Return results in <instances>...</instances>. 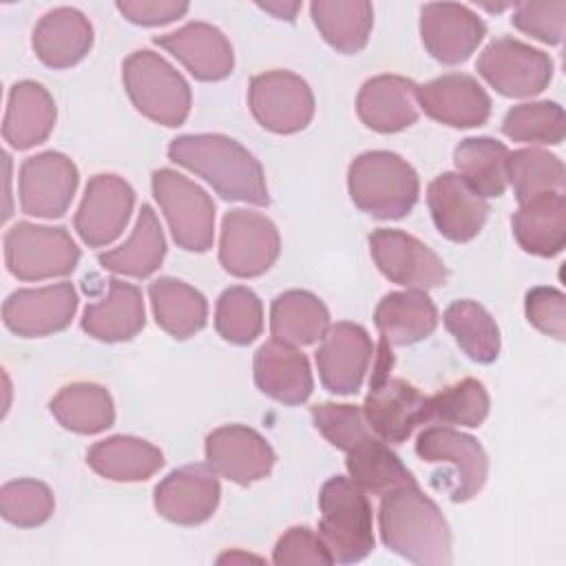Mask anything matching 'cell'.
Masks as SVG:
<instances>
[{"label": "cell", "instance_id": "d6a6232c", "mask_svg": "<svg viewBox=\"0 0 566 566\" xmlns=\"http://www.w3.org/2000/svg\"><path fill=\"white\" fill-rule=\"evenodd\" d=\"M148 296L157 325L172 338L186 340L203 329L208 303L192 285L172 276H159L148 285Z\"/></svg>", "mask_w": 566, "mask_h": 566}, {"label": "cell", "instance_id": "277c9868", "mask_svg": "<svg viewBox=\"0 0 566 566\" xmlns=\"http://www.w3.org/2000/svg\"><path fill=\"white\" fill-rule=\"evenodd\" d=\"M318 537L336 564H354L374 551L371 504L349 478H329L318 495Z\"/></svg>", "mask_w": 566, "mask_h": 566}, {"label": "cell", "instance_id": "e575fe53", "mask_svg": "<svg viewBox=\"0 0 566 566\" xmlns=\"http://www.w3.org/2000/svg\"><path fill=\"white\" fill-rule=\"evenodd\" d=\"M329 327L325 303L305 290H287L272 301L270 332L276 340L290 345H312L323 338Z\"/></svg>", "mask_w": 566, "mask_h": 566}, {"label": "cell", "instance_id": "f546056e", "mask_svg": "<svg viewBox=\"0 0 566 566\" xmlns=\"http://www.w3.org/2000/svg\"><path fill=\"white\" fill-rule=\"evenodd\" d=\"M345 467L365 493L385 495L398 486L418 484L400 458L371 429L345 449Z\"/></svg>", "mask_w": 566, "mask_h": 566}, {"label": "cell", "instance_id": "2e32d148", "mask_svg": "<svg viewBox=\"0 0 566 566\" xmlns=\"http://www.w3.org/2000/svg\"><path fill=\"white\" fill-rule=\"evenodd\" d=\"M276 462L270 442L245 424H223L206 438V464L221 478L248 486L270 475Z\"/></svg>", "mask_w": 566, "mask_h": 566}, {"label": "cell", "instance_id": "7a4b0ae2", "mask_svg": "<svg viewBox=\"0 0 566 566\" xmlns=\"http://www.w3.org/2000/svg\"><path fill=\"white\" fill-rule=\"evenodd\" d=\"M378 528L382 544L407 562L422 566L453 562L449 524L438 504L418 484L398 486L382 495Z\"/></svg>", "mask_w": 566, "mask_h": 566}, {"label": "cell", "instance_id": "4dcf8cb0", "mask_svg": "<svg viewBox=\"0 0 566 566\" xmlns=\"http://www.w3.org/2000/svg\"><path fill=\"white\" fill-rule=\"evenodd\" d=\"M520 248L537 256H555L566 243L564 192H546L520 203L511 219Z\"/></svg>", "mask_w": 566, "mask_h": 566}, {"label": "cell", "instance_id": "d4e9b609", "mask_svg": "<svg viewBox=\"0 0 566 566\" xmlns=\"http://www.w3.org/2000/svg\"><path fill=\"white\" fill-rule=\"evenodd\" d=\"M411 80L402 75H376L356 97L360 122L376 133H398L418 119V99Z\"/></svg>", "mask_w": 566, "mask_h": 566}, {"label": "cell", "instance_id": "83f0119b", "mask_svg": "<svg viewBox=\"0 0 566 566\" xmlns=\"http://www.w3.org/2000/svg\"><path fill=\"white\" fill-rule=\"evenodd\" d=\"M144 323L146 310L142 290L122 279H111L108 294L86 305L82 314V329L104 343L130 340L142 332Z\"/></svg>", "mask_w": 566, "mask_h": 566}, {"label": "cell", "instance_id": "bcb514c9", "mask_svg": "<svg viewBox=\"0 0 566 566\" xmlns=\"http://www.w3.org/2000/svg\"><path fill=\"white\" fill-rule=\"evenodd\" d=\"M528 323L546 336L557 340L566 338V296L557 287H533L524 301Z\"/></svg>", "mask_w": 566, "mask_h": 566}, {"label": "cell", "instance_id": "cb8c5ba5", "mask_svg": "<svg viewBox=\"0 0 566 566\" xmlns=\"http://www.w3.org/2000/svg\"><path fill=\"white\" fill-rule=\"evenodd\" d=\"M256 387L283 405H301L314 389L307 356L283 340H268L254 354Z\"/></svg>", "mask_w": 566, "mask_h": 566}, {"label": "cell", "instance_id": "d6986e66", "mask_svg": "<svg viewBox=\"0 0 566 566\" xmlns=\"http://www.w3.org/2000/svg\"><path fill=\"white\" fill-rule=\"evenodd\" d=\"M221 486L208 464H186L170 471L155 486V509L172 524L195 526L212 517L219 506Z\"/></svg>", "mask_w": 566, "mask_h": 566}, {"label": "cell", "instance_id": "7c38bea8", "mask_svg": "<svg viewBox=\"0 0 566 566\" xmlns=\"http://www.w3.org/2000/svg\"><path fill=\"white\" fill-rule=\"evenodd\" d=\"M254 119L276 135L303 130L314 117V95L307 82L292 71H265L254 75L248 88Z\"/></svg>", "mask_w": 566, "mask_h": 566}, {"label": "cell", "instance_id": "6da1fadb", "mask_svg": "<svg viewBox=\"0 0 566 566\" xmlns=\"http://www.w3.org/2000/svg\"><path fill=\"white\" fill-rule=\"evenodd\" d=\"M168 159L208 181L223 199L270 203L261 164L232 137L217 133L175 137L168 144Z\"/></svg>", "mask_w": 566, "mask_h": 566}, {"label": "cell", "instance_id": "f6af8a7d", "mask_svg": "<svg viewBox=\"0 0 566 566\" xmlns=\"http://www.w3.org/2000/svg\"><path fill=\"white\" fill-rule=\"evenodd\" d=\"M511 22L515 29L544 44H559L564 38L566 2H520L515 4Z\"/></svg>", "mask_w": 566, "mask_h": 566}, {"label": "cell", "instance_id": "ac0fdd59", "mask_svg": "<svg viewBox=\"0 0 566 566\" xmlns=\"http://www.w3.org/2000/svg\"><path fill=\"white\" fill-rule=\"evenodd\" d=\"M75 310V287L71 283H55L9 294L2 305V321L9 332L22 338H38L66 329Z\"/></svg>", "mask_w": 566, "mask_h": 566}, {"label": "cell", "instance_id": "ba28073f", "mask_svg": "<svg viewBox=\"0 0 566 566\" xmlns=\"http://www.w3.org/2000/svg\"><path fill=\"white\" fill-rule=\"evenodd\" d=\"M80 261V248L62 226L20 221L4 234L7 270L20 281L66 276Z\"/></svg>", "mask_w": 566, "mask_h": 566}, {"label": "cell", "instance_id": "8992f818", "mask_svg": "<svg viewBox=\"0 0 566 566\" xmlns=\"http://www.w3.org/2000/svg\"><path fill=\"white\" fill-rule=\"evenodd\" d=\"M124 88L133 106L155 124L181 126L192 106V93L184 75L159 53L139 49L122 64Z\"/></svg>", "mask_w": 566, "mask_h": 566}, {"label": "cell", "instance_id": "9c48e42d", "mask_svg": "<svg viewBox=\"0 0 566 566\" xmlns=\"http://www.w3.org/2000/svg\"><path fill=\"white\" fill-rule=\"evenodd\" d=\"M172 239L188 252H206L214 239V203L201 186L170 168H159L150 179Z\"/></svg>", "mask_w": 566, "mask_h": 566}, {"label": "cell", "instance_id": "1f68e13d", "mask_svg": "<svg viewBox=\"0 0 566 566\" xmlns=\"http://www.w3.org/2000/svg\"><path fill=\"white\" fill-rule=\"evenodd\" d=\"M88 467L113 482H142L164 467V453L148 440L113 436L95 442L86 453Z\"/></svg>", "mask_w": 566, "mask_h": 566}, {"label": "cell", "instance_id": "f1b7e54d", "mask_svg": "<svg viewBox=\"0 0 566 566\" xmlns=\"http://www.w3.org/2000/svg\"><path fill=\"white\" fill-rule=\"evenodd\" d=\"M374 323L380 332V340L389 347H405L433 334L438 310L424 290L389 292L376 305Z\"/></svg>", "mask_w": 566, "mask_h": 566}, {"label": "cell", "instance_id": "60d3db41", "mask_svg": "<svg viewBox=\"0 0 566 566\" xmlns=\"http://www.w3.org/2000/svg\"><path fill=\"white\" fill-rule=\"evenodd\" d=\"M489 416V394L475 378H462L427 396V422L480 427Z\"/></svg>", "mask_w": 566, "mask_h": 566}, {"label": "cell", "instance_id": "30bf717a", "mask_svg": "<svg viewBox=\"0 0 566 566\" xmlns=\"http://www.w3.org/2000/svg\"><path fill=\"white\" fill-rule=\"evenodd\" d=\"M281 252L276 226L261 212L234 208L221 221L219 263L239 279H254L268 272Z\"/></svg>", "mask_w": 566, "mask_h": 566}, {"label": "cell", "instance_id": "5b68a950", "mask_svg": "<svg viewBox=\"0 0 566 566\" xmlns=\"http://www.w3.org/2000/svg\"><path fill=\"white\" fill-rule=\"evenodd\" d=\"M394 354L380 340L376 347L369 391L363 405L367 427L385 442H405L416 427L427 424V396L402 378L391 376Z\"/></svg>", "mask_w": 566, "mask_h": 566}, {"label": "cell", "instance_id": "c3c4849f", "mask_svg": "<svg viewBox=\"0 0 566 566\" xmlns=\"http://www.w3.org/2000/svg\"><path fill=\"white\" fill-rule=\"evenodd\" d=\"M119 13L142 27H159L172 20H179L188 11V2L179 0H119Z\"/></svg>", "mask_w": 566, "mask_h": 566}, {"label": "cell", "instance_id": "681fc988", "mask_svg": "<svg viewBox=\"0 0 566 566\" xmlns=\"http://www.w3.org/2000/svg\"><path fill=\"white\" fill-rule=\"evenodd\" d=\"M263 11H268V13H272V15H276V18H281V20H294V15H296V11L301 9V2H261L259 4Z\"/></svg>", "mask_w": 566, "mask_h": 566}, {"label": "cell", "instance_id": "7402d4cb", "mask_svg": "<svg viewBox=\"0 0 566 566\" xmlns=\"http://www.w3.org/2000/svg\"><path fill=\"white\" fill-rule=\"evenodd\" d=\"M153 42L177 57L201 82L226 80L234 69V53L228 38L208 22H188L172 33L153 38Z\"/></svg>", "mask_w": 566, "mask_h": 566}, {"label": "cell", "instance_id": "8d00e7d4", "mask_svg": "<svg viewBox=\"0 0 566 566\" xmlns=\"http://www.w3.org/2000/svg\"><path fill=\"white\" fill-rule=\"evenodd\" d=\"M312 20L323 40L338 53L352 55L365 49L371 27L374 9L365 0H314L310 4Z\"/></svg>", "mask_w": 566, "mask_h": 566}, {"label": "cell", "instance_id": "74e56055", "mask_svg": "<svg viewBox=\"0 0 566 566\" xmlns=\"http://www.w3.org/2000/svg\"><path fill=\"white\" fill-rule=\"evenodd\" d=\"M509 148L491 137H467L453 150V164L462 181L482 199L504 195Z\"/></svg>", "mask_w": 566, "mask_h": 566}, {"label": "cell", "instance_id": "484cf974", "mask_svg": "<svg viewBox=\"0 0 566 566\" xmlns=\"http://www.w3.org/2000/svg\"><path fill=\"white\" fill-rule=\"evenodd\" d=\"M31 44L42 64L51 69H69L91 51L93 27L82 11L57 7L40 18Z\"/></svg>", "mask_w": 566, "mask_h": 566}, {"label": "cell", "instance_id": "8fae6325", "mask_svg": "<svg viewBox=\"0 0 566 566\" xmlns=\"http://www.w3.org/2000/svg\"><path fill=\"white\" fill-rule=\"evenodd\" d=\"M478 73L504 97H533L553 80V60L515 38L491 40L478 57Z\"/></svg>", "mask_w": 566, "mask_h": 566}, {"label": "cell", "instance_id": "4fadbf2b", "mask_svg": "<svg viewBox=\"0 0 566 566\" xmlns=\"http://www.w3.org/2000/svg\"><path fill=\"white\" fill-rule=\"evenodd\" d=\"M369 252L378 270L407 290H431L447 281V268L442 259L424 245L420 239L394 230L378 228L369 234Z\"/></svg>", "mask_w": 566, "mask_h": 566}, {"label": "cell", "instance_id": "7dc6e473", "mask_svg": "<svg viewBox=\"0 0 566 566\" xmlns=\"http://www.w3.org/2000/svg\"><path fill=\"white\" fill-rule=\"evenodd\" d=\"M272 562L276 566H290V564H334L329 551L325 548L318 533H314L307 526H292L287 528L272 553Z\"/></svg>", "mask_w": 566, "mask_h": 566}, {"label": "cell", "instance_id": "5bb4252c", "mask_svg": "<svg viewBox=\"0 0 566 566\" xmlns=\"http://www.w3.org/2000/svg\"><path fill=\"white\" fill-rule=\"evenodd\" d=\"M80 172L73 159L57 150L27 157L20 166V208L29 217H62L77 190Z\"/></svg>", "mask_w": 566, "mask_h": 566}, {"label": "cell", "instance_id": "b9f144b4", "mask_svg": "<svg viewBox=\"0 0 566 566\" xmlns=\"http://www.w3.org/2000/svg\"><path fill=\"white\" fill-rule=\"evenodd\" d=\"M502 133L522 144H562L566 133L564 108L557 102H526L506 111Z\"/></svg>", "mask_w": 566, "mask_h": 566}, {"label": "cell", "instance_id": "ee69618b", "mask_svg": "<svg viewBox=\"0 0 566 566\" xmlns=\"http://www.w3.org/2000/svg\"><path fill=\"white\" fill-rule=\"evenodd\" d=\"M55 509L51 489L44 482L20 478L7 482L0 489V513L2 517L20 528H33L44 524Z\"/></svg>", "mask_w": 566, "mask_h": 566}, {"label": "cell", "instance_id": "4316f807", "mask_svg": "<svg viewBox=\"0 0 566 566\" xmlns=\"http://www.w3.org/2000/svg\"><path fill=\"white\" fill-rule=\"evenodd\" d=\"M55 102L42 84L33 80L15 82L7 99L2 137L15 150L33 148L46 142L55 126Z\"/></svg>", "mask_w": 566, "mask_h": 566}, {"label": "cell", "instance_id": "d590c367", "mask_svg": "<svg viewBox=\"0 0 566 566\" xmlns=\"http://www.w3.org/2000/svg\"><path fill=\"white\" fill-rule=\"evenodd\" d=\"M49 407L64 429L82 436L102 433L115 422L113 398L108 389L97 382L64 385L51 398Z\"/></svg>", "mask_w": 566, "mask_h": 566}, {"label": "cell", "instance_id": "52a82bcc", "mask_svg": "<svg viewBox=\"0 0 566 566\" xmlns=\"http://www.w3.org/2000/svg\"><path fill=\"white\" fill-rule=\"evenodd\" d=\"M416 453L424 462L449 464L451 471L431 478L438 491H444L451 502H467L478 495L489 475V458L482 444L451 427H429L416 438Z\"/></svg>", "mask_w": 566, "mask_h": 566}, {"label": "cell", "instance_id": "f35d334b", "mask_svg": "<svg viewBox=\"0 0 566 566\" xmlns=\"http://www.w3.org/2000/svg\"><path fill=\"white\" fill-rule=\"evenodd\" d=\"M444 327L460 349L475 363H493L500 354V329L493 316L475 301L460 298L444 310Z\"/></svg>", "mask_w": 566, "mask_h": 566}, {"label": "cell", "instance_id": "836d02e7", "mask_svg": "<svg viewBox=\"0 0 566 566\" xmlns=\"http://www.w3.org/2000/svg\"><path fill=\"white\" fill-rule=\"evenodd\" d=\"M164 256H166L164 230L159 226L155 210L148 203H144L128 241L115 250L102 252L97 261L108 272L133 276V279H146L155 270H159Z\"/></svg>", "mask_w": 566, "mask_h": 566}, {"label": "cell", "instance_id": "603a6c76", "mask_svg": "<svg viewBox=\"0 0 566 566\" xmlns=\"http://www.w3.org/2000/svg\"><path fill=\"white\" fill-rule=\"evenodd\" d=\"M427 206L438 232L455 243L478 237L489 214V203L455 172H442L429 184Z\"/></svg>", "mask_w": 566, "mask_h": 566}, {"label": "cell", "instance_id": "3957f363", "mask_svg": "<svg viewBox=\"0 0 566 566\" xmlns=\"http://www.w3.org/2000/svg\"><path fill=\"white\" fill-rule=\"evenodd\" d=\"M352 201L376 219H402L418 201L416 170L396 153L367 150L347 170Z\"/></svg>", "mask_w": 566, "mask_h": 566}, {"label": "cell", "instance_id": "7bdbcfd3", "mask_svg": "<svg viewBox=\"0 0 566 566\" xmlns=\"http://www.w3.org/2000/svg\"><path fill=\"white\" fill-rule=\"evenodd\" d=\"M214 327L232 345L252 343L263 329L261 298L243 285L223 290L214 310Z\"/></svg>", "mask_w": 566, "mask_h": 566}, {"label": "cell", "instance_id": "ffe728a7", "mask_svg": "<svg viewBox=\"0 0 566 566\" xmlns=\"http://www.w3.org/2000/svg\"><path fill=\"white\" fill-rule=\"evenodd\" d=\"M486 35L484 20L464 4L429 2L420 9V38L431 57L460 64Z\"/></svg>", "mask_w": 566, "mask_h": 566}, {"label": "cell", "instance_id": "44dd1931", "mask_svg": "<svg viewBox=\"0 0 566 566\" xmlns=\"http://www.w3.org/2000/svg\"><path fill=\"white\" fill-rule=\"evenodd\" d=\"M418 106L431 119L451 128H475L491 115V97L475 77L447 73L416 88Z\"/></svg>", "mask_w": 566, "mask_h": 566}, {"label": "cell", "instance_id": "9a60e30c", "mask_svg": "<svg viewBox=\"0 0 566 566\" xmlns=\"http://www.w3.org/2000/svg\"><path fill=\"white\" fill-rule=\"evenodd\" d=\"M135 206V190L117 175L88 179L73 226L88 248L113 243L126 228Z\"/></svg>", "mask_w": 566, "mask_h": 566}, {"label": "cell", "instance_id": "ab89813d", "mask_svg": "<svg viewBox=\"0 0 566 566\" xmlns=\"http://www.w3.org/2000/svg\"><path fill=\"white\" fill-rule=\"evenodd\" d=\"M564 164L557 155L539 148L509 153L506 179L520 203L546 192H564Z\"/></svg>", "mask_w": 566, "mask_h": 566}, {"label": "cell", "instance_id": "e0dca14e", "mask_svg": "<svg viewBox=\"0 0 566 566\" xmlns=\"http://www.w3.org/2000/svg\"><path fill=\"white\" fill-rule=\"evenodd\" d=\"M374 345L365 327L356 323L329 325L316 349V367L323 387L338 396L356 394L371 363Z\"/></svg>", "mask_w": 566, "mask_h": 566}]
</instances>
